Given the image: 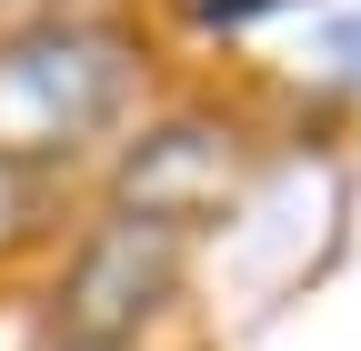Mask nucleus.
<instances>
[{
  "instance_id": "nucleus-1",
  "label": "nucleus",
  "mask_w": 361,
  "mask_h": 351,
  "mask_svg": "<svg viewBox=\"0 0 361 351\" xmlns=\"http://www.w3.org/2000/svg\"><path fill=\"white\" fill-rule=\"evenodd\" d=\"M130 91H141V40L121 20H40L0 40V171L101 141Z\"/></svg>"
},
{
  "instance_id": "nucleus-2",
  "label": "nucleus",
  "mask_w": 361,
  "mask_h": 351,
  "mask_svg": "<svg viewBox=\"0 0 361 351\" xmlns=\"http://www.w3.org/2000/svg\"><path fill=\"white\" fill-rule=\"evenodd\" d=\"M171 281H180V231H161V221H101L71 251V271H61V321L101 351L121 331H141L171 301Z\"/></svg>"
},
{
  "instance_id": "nucleus-3",
  "label": "nucleus",
  "mask_w": 361,
  "mask_h": 351,
  "mask_svg": "<svg viewBox=\"0 0 361 351\" xmlns=\"http://www.w3.org/2000/svg\"><path fill=\"white\" fill-rule=\"evenodd\" d=\"M221 181H231V130H211V121H161V130H141V141L121 151V221H161V231H180L201 201H221Z\"/></svg>"
},
{
  "instance_id": "nucleus-4",
  "label": "nucleus",
  "mask_w": 361,
  "mask_h": 351,
  "mask_svg": "<svg viewBox=\"0 0 361 351\" xmlns=\"http://www.w3.org/2000/svg\"><path fill=\"white\" fill-rule=\"evenodd\" d=\"M11 231H20V181L0 171V241H11Z\"/></svg>"
}]
</instances>
